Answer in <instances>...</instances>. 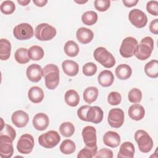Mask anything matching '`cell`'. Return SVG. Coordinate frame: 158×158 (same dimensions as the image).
<instances>
[{"mask_svg": "<svg viewBox=\"0 0 158 158\" xmlns=\"http://www.w3.org/2000/svg\"><path fill=\"white\" fill-rule=\"evenodd\" d=\"M43 76L44 78L45 85L49 89L52 90L57 88L59 83V70L53 64L46 65L43 69Z\"/></svg>", "mask_w": 158, "mask_h": 158, "instance_id": "6da1fadb", "label": "cell"}, {"mask_svg": "<svg viewBox=\"0 0 158 158\" xmlns=\"http://www.w3.org/2000/svg\"><path fill=\"white\" fill-rule=\"evenodd\" d=\"M153 48V39L150 36H146L141 40L135 56L139 60H144L150 57Z\"/></svg>", "mask_w": 158, "mask_h": 158, "instance_id": "7a4b0ae2", "label": "cell"}, {"mask_svg": "<svg viewBox=\"0 0 158 158\" xmlns=\"http://www.w3.org/2000/svg\"><path fill=\"white\" fill-rule=\"evenodd\" d=\"M94 59L106 68H112L115 64L113 55L104 47L97 48L93 53Z\"/></svg>", "mask_w": 158, "mask_h": 158, "instance_id": "3957f363", "label": "cell"}, {"mask_svg": "<svg viewBox=\"0 0 158 158\" xmlns=\"http://www.w3.org/2000/svg\"><path fill=\"white\" fill-rule=\"evenodd\" d=\"M134 137L141 152L147 153L151 151L153 147V141L146 131L143 130H137Z\"/></svg>", "mask_w": 158, "mask_h": 158, "instance_id": "277c9868", "label": "cell"}, {"mask_svg": "<svg viewBox=\"0 0 158 158\" xmlns=\"http://www.w3.org/2000/svg\"><path fill=\"white\" fill-rule=\"evenodd\" d=\"M56 29L51 25L42 23L38 25L35 30V36L40 41H49L56 35Z\"/></svg>", "mask_w": 158, "mask_h": 158, "instance_id": "5b68a950", "label": "cell"}, {"mask_svg": "<svg viewBox=\"0 0 158 158\" xmlns=\"http://www.w3.org/2000/svg\"><path fill=\"white\" fill-rule=\"evenodd\" d=\"M60 141V136L57 131L50 130L38 137L39 144L44 148L51 149L56 146Z\"/></svg>", "mask_w": 158, "mask_h": 158, "instance_id": "8992f818", "label": "cell"}, {"mask_svg": "<svg viewBox=\"0 0 158 158\" xmlns=\"http://www.w3.org/2000/svg\"><path fill=\"white\" fill-rule=\"evenodd\" d=\"M138 46V42L133 37H127L122 42L120 48V54L125 58H129L135 55Z\"/></svg>", "mask_w": 158, "mask_h": 158, "instance_id": "52a82bcc", "label": "cell"}, {"mask_svg": "<svg viewBox=\"0 0 158 158\" xmlns=\"http://www.w3.org/2000/svg\"><path fill=\"white\" fill-rule=\"evenodd\" d=\"M13 34L14 37L19 40H27L33 36L34 31L29 23H22L14 28Z\"/></svg>", "mask_w": 158, "mask_h": 158, "instance_id": "ba28073f", "label": "cell"}, {"mask_svg": "<svg viewBox=\"0 0 158 158\" xmlns=\"http://www.w3.org/2000/svg\"><path fill=\"white\" fill-rule=\"evenodd\" d=\"M34 138L30 134L22 135L18 140L17 144V151L23 154H30L34 147Z\"/></svg>", "mask_w": 158, "mask_h": 158, "instance_id": "9c48e42d", "label": "cell"}, {"mask_svg": "<svg viewBox=\"0 0 158 158\" xmlns=\"http://www.w3.org/2000/svg\"><path fill=\"white\" fill-rule=\"evenodd\" d=\"M124 118V112L121 109L114 108L110 109L109 112L107 121L111 127L118 128L122 126Z\"/></svg>", "mask_w": 158, "mask_h": 158, "instance_id": "30bf717a", "label": "cell"}, {"mask_svg": "<svg viewBox=\"0 0 158 158\" xmlns=\"http://www.w3.org/2000/svg\"><path fill=\"white\" fill-rule=\"evenodd\" d=\"M128 19L132 25L139 28L144 27L148 22L146 15L142 10L138 9H134L130 11Z\"/></svg>", "mask_w": 158, "mask_h": 158, "instance_id": "8fae6325", "label": "cell"}, {"mask_svg": "<svg viewBox=\"0 0 158 158\" xmlns=\"http://www.w3.org/2000/svg\"><path fill=\"white\" fill-rule=\"evenodd\" d=\"M13 139L6 135H0V156L2 158H9L14 153Z\"/></svg>", "mask_w": 158, "mask_h": 158, "instance_id": "7c38bea8", "label": "cell"}, {"mask_svg": "<svg viewBox=\"0 0 158 158\" xmlns=\"http://www.w3.org/2000/svg\"><path fill=\"white\" fill-rule=\"evenodd\" d=\"M83 141L86 146L89 147L96 146V130L92 126L85 127L81 132Z\"/></svg>", "mask_w": 158, "mask_h": 158, "instance_id": "4fadbf2b", "label": "cell"}, {"mask_svg": "<svg viewBox=\"0 0 158 158\" xmlns=\"http://www.w3.org/2000/svg\"><path fill=\"white\" fill-rule=\"evenodd\" d=\"M103 111L98 106H90L88 109L86 117L87 122L93 123H99L103 119Z\"/></svg>", "mask_w": 158, "mask_h": 158, "instance_id": "5bb4252c", "label": "cell"}, {"mask_svg": "<svg viewBox=\"0 0 158 158\" xmlns=\"http://www.w3.org/2000/svg\"><path fill=\"white\" fill-rule=\"evenodd\" d=\"M26 74L30 81L35 83L38 82L43 76V69L40 65L33 64L27 67Z\"/></svg>", "mask_w": 158, "mask_h": 158, "instance_id": "9a60e30c", "label": "cell"}, {"mask_svg": "<svg viewBox=\"0 0 158 158\" xmlns=\"http://www.w3.org/2000/svg\"><path fill=\"white\" fill-rule=\"evenodd\" d=\"M11 119L12 123L18 128H23L25 127L28 121H29V117L27 112L23 110H19L15 111L12 116Z\"/></svg>", "mask_w": 158, "mask_h": 158, "instance_id": "2e32d148", "label": "cell"}, {"mask_svg": "<svg viewBox=\"0 0 158 158\" xmlns=\"http://www.w3.org/2000/svg\"><path fill=\"white\" fill-rule=\"evenodd\" d=\"M34 128L39 131H43L47 128L49 123L48 116L44 113L36 114L32 120Z\"/></svg>", "mask_w": 158, "mask_h": 158, "instance_id": "e0dca14e", "label": "cell"}, {"mask_svg": "<svg viewBox=\"0 0 158 158\" xmlns=\"http://www.w3.org/2000/svg\"><path fill=\"white\" fill-rule=\"evenodd\" d=\"M120 136L117 132L113 131H107L103 136L104 143L110 148H116L120 143Z\"/></svg>", "mask_w": 158, "mask_h": 158, "instance_id": "ac0fdd59", "label": "cell"}, {"mask_svg": "<svg viewBox=\"0 0 158 158\" xmlns=\"http://www.w3.org/2000/svg\"><path fill=\"white\" fill-rule=\"evenodd\" d=\"M76 37L80 43L88 44L93 40L94 38V33L89 28L80 27L76 32Z\"/></svg>", "mask_w": 158, "mask_h": 158, "instance_id": "d6986e66", "label": "cell"}, {"mask_svg": "<svg viewBox=\"0 0 158 158\" xmlns=\"http://www.w3.org/2000/svg\"><path fill=\"white\" fill-rule=\"evenodd\" d=\"M135 146L131 142L126 141L123 143L117 154L118 158H132L135 154Z\"/></svg>", "mask_w": 158, "mask_h": 158, "instance_id": "ffe728a7", "label": "cell"}, {"mask_svg": "<svg viewBox=\"0 0 158 158\" xmlns=\"http://www.w3.org/2000/svg\"><path fill=\"white\" fill-rule=\"evenodd\" d=\"M129 117L136 121L143 119L145 115V110L144 107L139 104H132L128 110Z\"/></svg>", "mask_w": 158, "mask_h": 158, "instance_id": "44dd1931", "label": "cell"}, {"mask_svg": "<svg viewBox=\"0 0 158 158\" xmlns=\"http://www.w3.org/2000/svg\"><path fill=\"white\" fill-rule=\"evenodd\" d=\"M62 68L65 74L73 77L78 74L79 70L78 64L72 60H65L62 63Z\"/></svg>", "mask_w": 158, "mask_h": 158, "instance_id": "7402d4cb", "label": "cell"}, {"mask_svg": "<svg viewBox=\"0 0 158 158\" xmlns=\"http://www.w3.org/2000/svg\"><path fill=\"white\" fill-rule=\"evenodd\" d=\"M99 84L103 87H108L112 85L114 81V76L112 72L109 70L101 72L98 77Z\"/></svg>", "mask_w": 158, "mask_h": 158, "instance_id": "603a6c76", "label": "cell"}, {"mask_svg": "<svg viewBox=\"0 0 158 158\" xmlns=\"http://www.w3.org/2000/svg\"><path fill=\"white\" fill-rule=\"evenodd\" d=\"M28 97L32 102L35 104L40 103L44 99V92L38 86H32L28 91Z\"/></svg>", "mask_w": 158, "mask_h": 158, "instance_id": "cb8c5ba5", "label": "cell"}, {"mask_svg": "<svg viewBox=\"0 0 158 158\" xmlns=\"http://www.w3.org/2000/svg\"><path fill=\"white\" fill-rule=\"evenodd\" d=\"M117 77L122 80L128 79L132 74V69L130 65L125 64L118 65L115 71Z\"/></svg>", "mask_w": 158, "mask_h": 158, "instance_id": "d4e9b609", "label": "cell"}, {"mask_svg": "<svg viewBox=\"0 0 158 158\" xmlns=\"http://www.w3.org/2000/svg\"><path fill=\"white\" fill-rule=\"evenodd\" d=\"M11 44L7 39L0 40V59L2 60H7L10 56Z\"/></svg>", "mask_w": 158, "mask_h": 158, "instance_id": "484cf974", "label": "cell"}, {"mask_svg": "<svg viewBox=\"0 0 158 158\" xmlns=\"http://www.w3.org/2000/svg\"><path fill=\"white\" fill-rule=\"evenodd\" d=\"M65 102L71 107H76L80 102V96L78 93L74 89H69L66 91L64 96Z\"/></svg>", "mask_w": 158, "mask_h": 158, "instance_id": "4316f807", "label": "cell"}, {"mask_svg": "<svg viewBox=\"0 0 158 158\" xmlns=\"http://www.w3.org/2000/svg\"><path fill=\"white\" fill-rule=\"evenodd\" d=\"M144 72L148 77L156 78L158 77V61L151 60L148 62L144 66Z\"/></svg>", "mask_w": 158, "mask_h": 158, "instance_id": "83f0119b", "label": "cell"}, {"mask_svg": "<svg viewBox=\"0 0 158 158\" xmlns=\"http://www.w3.org/2000/svg\"><path fill=\"white\" fill-rule=\"evenodd\" d=\"M98 96V89L96 87L89 86L86 88L83 94L84 101L88 104L94 102Z\"/></svg>", "mask_w": 158, "mask_h": 158, "instance_id": "f1b7e54d", "label": "cell"}, {"mask_svg": "<svg viewBox=\"0 0 158 158\" xmlns=\"http://www.w3.org/2000/svg\"><path fill=\"white\" fill-rule=\"evenodd\" d=\"M64 49L65 54L69 57L77 56L80 51L77 43L72 40H69L65 43Z\"/></svg>", "mask_w": 158, "mask_h": 158, "instance_id": "f546056e", "label": "cell"}, {"mask_svg": "<svg viewBox=\"0 0 158 158\" xmlns=\"http://www.w3.org/2000/svg\"><path fill=\"white\" fill-rule=\"evenodd\" d=\"M28 54L30 59L32 60H40L44 56V50L41 47L34 45L28 49Z\"/></svg>", "mask_w": 158, "mask_h": 158, "instance_id": "4dcf8cb0", "label": "cell"}, {"mask_svg": "<svg viewBox=\"0 0 158 158\" xmlns=\"http://www.w3.org/2000/svg\"><path fill=\"white\" fill-rule=\"evenodd\" d=\"M28 50L27 49L23 48H20L17 49L14 54L15 60L20 64L28 63L30 61V58L28 54Z\"/></svg>", "mask_w": 158, "mask_h": 158, "instance_id": "1f68e13d", "label": "cell"}, {"mask_svg": "<svg viewBox=\"0 0 158 158\" xmlns=\"http://www.w3.org/2000/svg\"><path fill=\"white\" fill-rule=\"evenodd\" d=\"M60 151L64 154H71L75 151L76 146L73 141L69 139L64 140L60 145Z\"/></svg>", "mask_w": 158, "mask_h": 158, "instance_id": "d6a6232c", "label": "cell"}, {"mask_svg": "<svg viewBox=\"0 0 158 158\" xmlns=\"http://www.w3.org/2000/svg\"><path fill=\"white\" fill-rule=\"evenodd\" d=\"M82 22L86 25H92L96 23L98 20V14L93 11H86L81 15Z\"/></svg>", "mask_w": 158, "mask_h": 158, "instance_id": "836d02e7", "label": "cell"}, {"mask_svg": "<svg viewBox=\"0 0 158 158\" xmlns=\"http://www.w3.org/2000/svg\"><path fill=\"white\" fill-rule=\"evenodd\" d=\"M59 131L64 136L70 137L74 133L75 127L71 122H64L59 127Z\"/></svg>", "mask_w": 158, "mask_h": 158, "instance_id": "e575fe53", "label": "cell"}, {"mask_svg": "<svg viewBox=\"0 0 158 158\" xmlns=\"http://www.w3.org/2000/svg\"><path fill=\"white\" fill-rule=\"evenodd\" d=\"M98 147H89L86 146L85 148L80 150L77 155L78 158H91L95 156L97 153Z\"/></svg>", "mask_w": 158, "mask_h": 158, "instance_id": "d590c367", "label": "cell"}, {"mask_svg": "<svg viewBox=\"0 0 158 158\" xmlns=\"http://www.w3.org/2000/svg\"><path fill=\"white\" fill-rule=\"evenodd\" d=\"M1 129H0V135L8 136L10 137L13 140H14L16 137L15 130L12 126L8 124L4 123V121L2 118H1Z\"/></svg>", "mask_w": 158, "mask_h": 158, "instance_id": "8d00e7d4", "label": "cell"}, {"mask_svg": "<svg viewBox=\"0 0 158 158\" xmlns=\"http://www.w3.org/2000/svg\"><path fill=\"white\" fill-rule=\"evenodd\" d=\"M128 98L129 101L132 103H139L142 99V93L138 88H134L129 91Z\"/></svg>", "mask_w": 158, "mask_h": 158, "instance_id": "74e56055", "label": "cell"}, {"mask_svg": "<svg viewBox=\"0 0 158 158\" xmlns=\"http://www.w3.org/2000/svg\"><path fill=\"white\" fill-rule=\"evenodd\" d=\"M15 9V5L12 1H4L1 5V11L2 13L9 15L12 14Z\"/></svg>", "mask_w": 158, "mask_h": 158, "instance_id": "f35d334b", "label": "cell"}, {"mask_svg": "<svg viewBox=\"0 0 158 158\" xmlns=\"http://www.w3.org/2000/svg\"><path fill=\"white\" fill-rule=\"evenodd\" d=\"M82 72L86 76H93L97 72V66L93 62H88L83 66Z\"/></svg>", "mask_w": 158, "mask_h": 158, "instance_id": "ab89813d", "label": "cell"}, {"mask_svg": "<svg viewBox=\"0 0 158 158\" xmlns=\"http://www.w3.org/2000/svg\"><path fill=\"white\" fill-rule=\"evenodd\" d=\"M94 7L100 12L106 11L110 6V0H95L94 2Z\"/></svg>", "mask_w": 158, "mask_h": 158, "instance_id": "60d3db41", "label": "cell"}, {"mask_svg": "<svg viewBox=\"0 0 158 158\" xmlns=\"http://www.w3.org/2000/svg\"><path fill=\"white\" fill-rule=\"evenodd\" d=\"M122 100L121 94L117 91L110 92L107 96V102L112 106H116L120 103Z\"/></svg>", "mask_w": 158, "mask_h": 158, "instance_id": "b9f144b4", "label": "cell"}, {"mask_svg": "<svg viewBox=\"0 0 158 158\" xmlns=\"http://www.w3.org/2000/svg\"><path fill=\"white\" fill-rule=\"evenodd\" d=\"M146 10L151 15L157 16L158 10V2L157 1H150L146 4Z\"/></svg>", "mask_w": 158, "mask_h": 158, "instance_id": "7bdbcfd3", "label": "cell"}, {"mask_svg": "<svg viewBox=\"0 0 158 158\" xmlns=\"http://www.w3.org/2000/svg\"><path fill=\"white\" fill-rule=\"evenodd\" d=\"M96 158H112L113 152L112 151L107 148H102L97 152L96 154L94 156Z\"/></svg>", "mask_w": 158, "mask_h": 158, "instance_id": "ee69618b", "label": "cell"}, {"mask_svg": "<svg viewBox=\"0 0 158 158\" xmlns=\"http://www.w3.org/2000/svg\"><path fill=\"white\" fill-rule=\"evenodd\" d=\"M89 107H90V106L85 105V106H82L81 107H80L78 109V110H77V115H78V118L80 120H81L83 121L87 122L86 115L87 110L89 108Z\"/></svg>", "mask_w": 158, "mask_h": 158, "instance_id": "f6af8a7d", "label": "cell"}, {"mask_svg": "<svg viewBox=\"0 0 158 158\" xmlns=\"http://www.w3.org/2000/svg\"><path fill=\"white\" fill-rule=\"evenodd\" d=\"M149 30L154 35L158 34V19H156L151 22L149 25Z\"/></svg>", "mask_w": 158, "mask_h": 158, "instance_id": "bcb514c9", "label": "cell"}, {"mask_svg": "<svg viewBox=\"0 0 158 158\" xmlns=\"http://www.w3.org/2000/svg\"><path fill=\"white\" fill-rule=\"evenodd\" d=\"M138 0H123L122 2L127 7H131L136 5L138 2Z\"/></svg>", "mask_w": 158, "mask_h": 158, "instance_id": "7dc6e473", "label": "cell"}, {"mask_svg": "<svg viewBox=\"0 0 158 158\" xmlns=\"http://www.w3.org/2000/svg\"><path fill=\"white\" fill-rule=\"evenodd\" d=\"M33 3L38 7H43L44 6L47 2V0H33Z\"/></svg>", "mask_w": 158, "mask_h": 158, "instance_id": "c3c4849f", "label": "cell"}, {"mask_svg": "<svg viewBox=\"0 0 158 158\" xmlns=\"http://www.w3.org/2000/svg\"><path fill=\"white\" fill-rule=\"evenodd\" d=\"M30 0H27V1H26V0H22V1H21V0H17V2L19 3V4H20L21 6H27L30 2Z\"/></svg>", "mask_w": 158, "mask_h": 158, "instance_id": "681fc988", "label": "cell"}, {"mask_svg": "<svg viewBox=\"0 0 158 158\" xmlns=\"http://www.w3.org/2000/svg\"><path fill=\"white\" fill-rule=\"evenodd\" d=\"M75 2H77V3H78V4H85V3L87 2L88 1H75Z\"/></svg>", "mask_w": 158, "mask_h": 158, "instance_id": "f907efd6", "label": "cell"}]
</instances>
